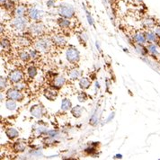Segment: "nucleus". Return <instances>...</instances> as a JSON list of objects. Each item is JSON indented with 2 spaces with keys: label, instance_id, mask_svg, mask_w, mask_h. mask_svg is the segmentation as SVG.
I'll return each instance as SVG.
<instances>
[{
  "label": "nucleus",
  "instance_id": "f8f14e48",
  "mask_svg": "<svg viewBox=\"0 0 160 160\" xmlns=\"http://www.w3.org/2000/svg\"><path fill=\"white\" fill-rule=\"evenodd\" d=\"M52 42H53L54 45H56L58 47H61V48H63L67 44V42L64 39V37L61 36V35H56L52 39Z\"/></svg>",
  "mask_w": 160,
  "mask_h": 160
},
{
  "label": "nucleus",
  "instance_id": "2f4dec72",
  "mask_svg": "<svg viewBox=\"0 0 160 160\" xmlns=\"http://www.w3.org/2000/svg\"><path fill=\"white\" fill-rule=\"evenodd\" d=\"M53 4H54V1H53V0H50V1L47 2V6H48L49 8H51Z\"/></svg>",
  "mask_w": 160,
  "mask_h": 160
},
{
  "label": "nucleus",
  "instance_id": "9d476101",
  "mask_svg": "<svg viewBox=\"0 0 160 160\" xmlns=\"http://www.w3.org/2000/svg\"><path fill=\"white\" fill-rule=\"evenodd\" d=\"M146 38H147V42L148 43H156L158 41V38L157 36V34L155 33V32H153L151 30H148L145 32Z\"/></svg>",
  "mask_w": 160,
  "mask_h": 160
},
{
  "label": "nucleus",
  "instance_id": "f3484780",
  "mask_svg": "<svg viewBox=\"0 0 160 160\" xmlns=\"http://www.w3.org/2000/svg\"><path fill=\"white\" fill-rule=\"evenodd\" d=\"M143 25L148 30H151L156 27V22L151 18H146L143 21Z\"/></svg>",
  "mask_w": 160,
  "mask_h": 160
},
{
  "label": "nucleus",
  "instance_id": "aec40b11",
  "mask_svg": "<svg viewBox=\"0 0 160 160\" xmlns=\"http://www.w3.org/2000/svg\"><path fill=\"white\" fill-rule=\"evenodd\" d=\"M71 107H72V103L68 99H64L61 102V109L63 111H68L69 109H71Z\"/></svg>",
  "mask_w": 160,
  "mask_h": 160
},
{
  "label": "nucleus",
  "instance_id": "f03ea898",
  "mask_svg": "<svg viewBox=\"0 0 160 160\" xmlns=\"http://www.w3.org/2000/svg\"><path fill=\"white\" fill-rule=\"evenodd\" d=\"M45 30H46L45 26L40 22H33L30 27L31 34L35 37L43 36V34L45 33Z\"/></svg>",
  "mask_w": 160,
  "mask_h": 160
},
{
  "label": "nucleus",
  "instance_id": "1a4fd4ad",
  "mask_svg": "<svg viewBox=\"0 0 160 160\" xmlns=\"http://www.w3.org/2000/svg\"><path fill=\"white\" fill-rule=\"evenodd\" d=\"M133 37V40L134 42H136L138 45H143L147 42V38H146L145 33L141 32H137L134 36Z\"/></svg>",
  "mask_w": 160,
  "mask_h": 160
},
{
  "label": "nucleus",
  "instance_id": "412c9836",
  "mask_svg": "<svg viewBox=\"0 0 160 160\" xmlns=\"http://www.w3.org/2000/svg\"><path fill=\"white\" fill-rule=\"evenodd\" d=\"M1 49L3 50H5V51H9L10 49H11V42L7 40V39H2V41H1Z\"/></svg>",
  "mask_w": 160,
  "mask_h": 160
},
{
  "label": "nucleus",
  "instance_id": "4468645a",
  "mask_svg": "<svg viewBox=\"0 0 160 160\" xmlns=\"http://www.w3.org/2000/svg\"><path fill=\"white\" fill-rule=\"evenodd\" d=\"M57 95H58L57 91L54 90L53 88H49V89H47L46 92H45V94H44L45 97H46L48 100H51V101L55 100L56 97H57Z\"/></svg>",
  "mask_w": 160,
  "mask_h": 160
},
{
  "label": "nucleus",
  "instance_id": "7ed1b4c3",
  "mask_svg": "<svg viewBox=\"0 0 160 160\" xmlns=\"http://www.w3.org/2000/svg\"><path fill=\"white\" fill-rule=\"evenodd\" d=\"M13 28L15 30H22L26 27L27 19L24 16H15V18L12 20L11 22Z\"/></svg>",
  "mask_w": 160,
  "mask_h": 160
},
{
  "label": "nucleus",
  "instance_id": "6e6552de",
  "mask_svg": "<svg viewBox=\"0 0 160 160\" xmlns=\"http://www.w3.org/2000/svg\"><path fill=\"white\" fill-rule=\"evenodd\" d=\"M147 49L154 58L160 57V46H158V44L148 43V45L147 46Z\"/></svg>",
  "mask_w": 160,
  "mask_h": 160
},
{
  "label": "nucleus",
  "instance_id": "20e7f679",
  "mask_svg": "<svg viewBox=\"0 0 160 160\" xmlns=\"http://www.w3.org/2000/svg\"><path fill=\"white\" fill-rule=\"evenodd\" d=\"M67 55V59L71 63V64H76L78 62L80 58L79 52L77 51V49L75 48H68L66 52Z\"/></svg>",
  "mask_w": 160,
  "mask_h": 160
},
{
  "label": "nucleus",
  "instance_id": "393cba45",
  "mask_svg": "<svg viewBox=\"0 0 160 160\" xmlns=\"http://www.w3.org/2000/svg\"><path fill=\"white\" fill-rule=\"evenodd\" d=\"M25 148H26V145H25V143H23V142L17 141V142H15V150H17V151H19V152L23 151V150L25 149Z\"/></svg>",
  "mask_w": 160,
  "mask_h": 160
},
{
  "label": "nucleus",
  "instance_id": "cd10ccee",
  "mask_svg": "<svg viewBox=\"0 0 160 160\" xmlns=\"http://www.w3.org/2000/svg\"><path fill=\"white\" fill-rule=\"evenodd\" d=\"M14 88L15 89H17V90H19V91H23L25 88H26V85H25V83H23V82H19V83H16L14 85Z\"/></svg>",
  "mask_w": 160,
  "mask_h": 160
},
{
  "label": "nucleus",
  "instance_id": "7c9ffc66",
  "mask_svg": "<svg viewBox=\"0 0 160 160\" xmlns=\"http://www.w3.org/2000/svg\"><path fill=\"white\" fill-rule=\"evenodd\" d=\"M87 99V95H85V93H81L79 95H78V100L80 102H85Z\"/></svg>",
  "mask_w": 160,
  "mask_h": 160
},
{
  "label": "nucleus",
  "instance_id": "b1692460",
  "mask_svg": "<svg viewBox=\"0 0 160 160\" xmlns=\"http://www.w3.org/2000/svg\"><path fill=\"white\" fill-rule=\"evenodd\" d=\"M27 75L30 78H33L35 76L37 75V68L34 66H32L30 67L29 68L27 69Z\"/></svg>",
  "mask_w": 160,
  "mask_h": 160
},
{
  "label": "nucleus",
  "instance_id": "39448f33",
  "mask_svg": "<svg viewBox=\"0 0 160 160\" xmlns=\"http://www.w3.org/2000/svg\"><path fill=\"white\" fill-rule=\"evenodd\" d=\"M8 99H12L15 101H22L23 99V95H22V91H19L15 88L8 89V93H7Z\"/></svg>",
  "mask_w": 160,
  "mask_h": 160
},
{
  "label": "nucleus",
  "instance_id": "9b49d317",
  "mask_svg": "<svg viewBox=\"0 0 160 160\" xmlns=\"http://www.w3.org/2000/svg\"><path fill=\"white\" fill-rule=\"evenodd\" d=\"M14 13L15 16H25V15H27L28 13V9L22 5L16 6L14 8Z\"/></svg>",
  "mask_w": 160,
  "mask_h": 160
},
{
  "label": "nucleus",
  "instance_id": "c756f323",
  "mask_svg": "<svg viewBox=\"0 0 160 160\" xmlns=\"http://www.w3.org/2000/svg\"><path fill=\"white\" fill-rule=\"evenodd\" d=\"M154 32L157 34L158 38L160 40V25H156V27L154 28Z\"/></svg>",
  "mask_w": 160,
  "mask_h": 160
},
{
  "label": "nucleus",
  "instance_id": "a211bd4d",
  "mask_svg": "<svg viewBox=\"0 0 160 160\" xmlns=\"http://www.w3.org/2000/svg\"><path fill=\"white\" fill-rule=\"evenodd\" d=\"M66 79L63 77H57L53 79V87L55 88H60L65 84Z\"/></svg>",
  "mask_w": 160,
  "mask_h": 160
},
{
  "label": "nucleus",
  "instance_id": "bb28decb",
  "mask_svg": "<svg viewBox=\"0 0 160 160\" xmlns=\"http://www.w3.org/2000/svg\"><path fill=\"white\" fill-rule=\"evenodd\" d=\"M71 112H72V114L75 117H79L81 115V112H82V108L80 107V106H76V107H74L71 110Z\"/></svg>",
  "mask_w": 160,
  "mask_h": 160
},
{
  "label": "nucleus",
  "instance_id": "423d86ee",
  "mask_svg": "<svg viewBox=\"0 0 160 160\" xmlns=\"http://www.w3.org/2000/svg\"><path fill=\"white\" fill-rule=\"evenodd\" d=\"M23 78H24L23 73L21 70H14V71L9 73V75H8V80L13 84L22 82Z\"/></svg>",
  "mask_w": 160,
  "mask_h": 160
},
{
  "label": "nucleus",
  "instance_id": "6ab92c4d",
  "mask_svg": "<svg viewBox=\"0 0 160 160\" xmlns=\"http://www.w3.org/2000/svg\"><path fill=\"white\" fill-rule=\"evenodd\" d=\"M80 88L82 89H87V88H89V86L91 85V81L87 78H82L79 82Z\"/></svg>",
  "mask_w": 160,
  "mask_h": 160
},
{
  "label": "nucleus",
  "instance_id": "f257e3e1",
  "mask_svg": "<svg viewBox=\"0 0 160 160\" xmlns=\"http://www.w3.org/2000/svg\"><path fill=\"white\" fill-rule=\"evenodd\" d=\"M58 14L61 17L71 19L75 15V9L71 5L68 4H61L58 7Z\"/></svg>",
  "mask_w": 160,
  "mask_h": 160
},
{
  "label": "nucleus",
  "instance_id": "c85d7f7f",
  "mask_svg": "<svg viewBox=\"0 0 160 160\" xmlns=\"http://www.w3.org/2000/svg\"><path fill=\"white\" fill-rule=\"evenodd\" d=\"M6 87H7V78L1 77V89H2V90L5 89Z\"/></svg>",
  "mask_w": 160,
  "mask_h": 160
},
{
  "label": "nucleus",
  "instance_id": "dca6fc26",
  "mask_svg": "<svg viewBox=\"0 0 160 160\" xmlns=\"http://www.w3.org/2000/svg\"><path fill=\"white\" fill-rule=\"evenodd\" d=\"M6 133L8 136V138H11V139H14V138H17L19 136V132L16 131L15 128H8L6 131Z\"/></svg>",
  "mask_w": 160,
  "mask_h": 160
},
{
  "label": "nucleus",
  "instance_id": "a878e982",
  "mask_svg": "<svg viewBox=\"0 0 160 160\" xmlns=\"http://www.w3.org/2000/svg\"><path fill=\"white\" fill-rule=\"evenodd\" d=\"M68 77H69V79L77 80L80 77V72L78 69H73V70L70 71Z\"/></svg>",
  "mask_w": 160,
  "mask_h": 160
},
{
  "label": "nucleus",
  "instance_id": "2eb2a0df",
  "mask_svg": "<svg viewBox=\"0 0 160 160\" xmlns=\"http://www.w3.org/2000/svg\"><path fill=\"white\" fill-rule=\"evenodd\" d=\"M31 113H32V116L39 119V118L42 116V108L40 105H35L31 109Z\"/></svg>",
  "mask_w": 160,
  "mask_h": 160
},
{
  "label": "nucleus",
  "instance_id": "473e14b6",
  "mask_svg": "<svg viewBox=\"0 0 160 160\" xmlns=\"http://www.w3.org/2000/svg\"><path fill=\"white\" fill-rule=\"evenodd\" d=\"M0 1H1V5H4L5 3H7L9 0H0Z\"/></svg>",
  "mask_w": 160,
  "mask_h": 160
},
{
  "label": "nucleus",
  "instance_id": "ddd939ff",
  "mask_svg": "<svg viewBox=\"0 0 160 160\" xmlns=\"http://www.w3.org/2000/svg\"><path fill=\"white\" fill-rule=\"evenodd\" d=\"M58 23L60 28L62 29H68L70 27L71 22L69 21V19L64 18V17H60L58 19Z\"/></svg>",
  "mask_w": 160,
  "mask_h": 160
},
{
  "label": "nucleus",
  "instance_id": "4be33fe9",
  "mask_svg": "<svg viewBox=\"0 0 160 160\" xmlns=\"http://www.w3.org/2000/svg\"><path fill=\"white\" fill-rule=\"evenodd\" d=\"M6 106L8 107V110H13L16 109V102H15V100H12V99H8L6 101Z\"/></svg>",
  "mask_w": 160,
  "mask_h": 160
},
{
  "label": "nucleus",
  "instance_id": "0eeeda50",
  "mask_svg": "<svg viewBox=\"0 0 160 160\" xmlns=\"http://www.w3.org/2000/svg\"><path fill=\"white\" fill-rule=\"evenodd\" d=\"M27 15L29 17V19L31 20H33V21H39L42 19V12L39 9H37L35 8H30L28 9V13Z\"/></svg>",
  "mask_w": 160,
  "mask_h": 160
},
{
  "label": "nucleus",
  "instance_id": "5701e85b",
  "mask_svg": "<svg viewBox=\"0 0 160 160\" xmlns=\"http://www.w3.org/2000/svg\"><path fill=\"white\" fill-rule=\"evenodd\" d=\"M19 58L20 59H22L23 62H27L28 60H29L31 58V56H30V53L29 52H26V51H21L20 53H19Z\"/></svg>",
  "mask_w": 160,
  "mask_h": 160
}]
</instances>
